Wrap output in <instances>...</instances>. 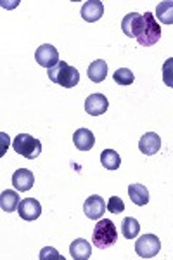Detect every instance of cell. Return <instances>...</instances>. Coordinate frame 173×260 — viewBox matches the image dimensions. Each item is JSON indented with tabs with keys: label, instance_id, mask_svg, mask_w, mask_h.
<instances>
[{
	"label": "cell",
	"instance_id": "cell-1",
	"mask_svg": "<svg viewBox=\"0 0 173 260\" xmlns=\"http://www.w3.org/2000/svg\"><path fill=\"white\" fill-rule=\"evenodd\" d=\"M49 78L57 85L64 87V89H73L78 85L80 82V73L75 66L67 64L66 61H59L54 68H50L47 71Z\"/></svg>",
	"mask_w": 173,
	"mask_h": 260
},
{
	"label": "cell",
	"instance_id": "cell-2",
	"mask_svg": "<svg viewBox=\"0 0 173 260\" xmlns=\"http://www.w3.org/2000/svg\"><path fill=\"white\" fill-rule=\"evenodd\" d=\"M116 241H118V231L116 225L113 224V220L100 219L95 224L94 233H92V243H94V246L100 250H106L111 248Z\"/></svg>",
	"mask_w": 173,
	"mask_h": 260
},
{
	"label": "cell",
	"instance_id": "cell-3",
	"mask_svg": "<svg viewBox=\"0 0 173 260\" xmlns=\"http://www.w3.org/2000/svg\"><path fill=\"white\" fill-rule=\"evenodd\" d=\"M142 16H144V23H142L137 42L142 45V47H151V45L158 44L163 31H161V26H159L158 19L154 18L153 12H146V14H142Z\"/></svg>",
	"mask_w": 173,
	"mask_h": 260
},
{
	"label": "cell",
	"instance_id": "cell-4",
	"mask_svg": "<svg viewBox=\"0 0 173 260\" xmlns=\"http://www.w3.org/2000/svg\"><path fill=\"white\" fill-rule=\"evenodd\" d=\"M12 148L18 154H21L26 160H35V158L40 156L42 153V144L39 139H35L29 134H19L18 137L12 142Z\"/></svg>",
	"mask_w": 173,
	"mask_h": 260
},
{
	"label": "cell",
	"instance_id": "cell-5",
	"mask_svg": "<svg viewBox=\"0 0 173 260\" xmlns=\"http://www.w3.org/2000/svg\"><path fill=\"white\" fill-rule=\"evenodd\" d=\"M161 250V241L154 234H144L135 241V253L141 258H153Z\"/></svg>",
	"mask_w": 173,
	"mask_h": 260
},
{
	"label": "cell",
	"instance_id": "cell-6",
	"mask_svg": "<svg viewBox=\"0 0 173 260\" xmlns=\"http://www.w3.org/2000/svg\"><path fill=\"white\" fill-rule=\"evenodd\" d=\"M35 59H37V62H39L40 66L50 70L59 62V52H57V49L54 47V45L44 44V45H40V47L37 49Z\"/></svg>",
	"mask_w": 173,
	"mask_h": 260
},
{
	"label": "cell",
	"instance_id": "cell-7",
	"mask_svg": "<svg viewBox=\"0 0 173 260\" xmlns=\"http://www.w3.org/2000/svg\"><path fill=\"white\" fill-rule=\"evenodd\" d=\"M106 210H108V207H106V203H104V200L97 194L88 196L85 200V203H83V212H85V215L92 220H100V217L104 215Z\"/></svg>",
	"mask_w": 173,
	"mask_h": 260
},
{
	"label": "cell",
	"instance_id": "cell-8",
	"mask_svg": "<svg viewBox=\"0 0 173 260\" xmlns=\"http://www.w3.org/2000/svg\"><path fill=\"white\" fill-rule=\"evenodd\" d=\"M18 213H19V217H21L23 220H28V222L37 220V219L40 217V213H42V205H40V201H39V200H35V198L21 200L19 208H18Z\"/></svg>",
	"mask_w": 173,
	"mask_h": 260
},
{
	"label": "cell",
	"instance_id": "cell-9",
	"mask_svg": "<svg viewBox=\"0 0 173 260\" xmlns=\"http://www.w3.org/2000/svg\"><path fill=\"white\" fill-rule=\"evenodd\" d=\"M142 23H144V16L139 14V12H130V14H126L123 21H121V30H123L126 37L137 39L139 33H141Z\"/></svg>",
	"mask_w": 173,
	"mask_h": 260
},
{
	"label": "cell",
	"instance_id": "cell-10",
	"mask_svg": "<svg viewBox=\"0 0 173 260\" xmlns=\"http://www.w3.org/2000/svg\"><path fill=\"white\" fill-rule=\"evenodd\" d=\"M108 108H109V103L104 94H92V95H88L85 101V111L90 116L104 115V113L108 111Z\"/></svg>",
	"mask_w": 173,
	"mask_h": 260
},
{
	"label": "cell",
	"instance_id": "cell-11",
	"mask_svg": "<svg viewBox=\"0 0 173 260\" xmlns=\"http://www.w3.org/2000/svg\"><path fill=\"white\" fill-rule=\"evenodd\" d=\"M159 148H161V139L156 132H147L139 141V149L146 156H153V154L158 153Z\"/></svg>",
	"mask_w": 173,
	"mask_h": 260
},
{
	"label": "cell",
	"instance_id": "cell-12",
	"mask_svg": "<svg viewBox=\"0 0 173 260\" xmlns=\"http://www.w3.org/2000/svg\"><path fill=\"white\" fill-rule=\"evenodd\" d=\"M33 184H35V175L28 169H19L12 174V186L21 192L29 191L33 187Z\"/></svg>",
	"mask_w": 173,
	"mask_h": 260
},
{
	"label": "cell",
	"instance_id": "cell-13",
	"mask_svg": "<svg viewBox=\"0 0 173 260\" xmlns=\"http://www.w3.org/2000/svg\"><path fill=\"white\" fill-rule=\"evenodd\" d=\"M104 14V4L100 0H88L82 6V18L87 23H95L102 18Z\"/></svg>",
	"mask_w": 173,
	"mask_h": 260
},
{
	"label": "cell",
	"instance_id": "cell-14",
	"mask_svg": "<svg viewBox=\"0 0 173 260\" xmlns=\"http://www.w3.org/2000/svg\"><path fill=\"white\" fill-rule=\"evenodd\" d=\"M73 142L80 151H90L95 146V137L92 130L88 128H78L73 136Z\"/></svg>",
	"mask_w": 173,
	"mask_h": 260
},
{
	"label": "cell",
	"instance_id": "cell-15",
	"mask_svg": "<svg viewBox=\"0 0 173 260\" xmlns=\"http://www.w3.org/2000/svg\"><path fill=\"white\" fill-rule=\"evenodd\" d=\"M70 255L75 260H88V258H90V255H92L90 243H88L87 240H83V238L75 240L73 243H71V246H70Z\"/></svg>",
	"mask_w": 173,
	"mask_h": 260
},
{
	"label": "cell",
	"instance_id": "cell-16",
	"mask_svg": "<svg viewBox=\"0 0 173 260\" xmlns=\"http://www.w3.org/2000/svg\"><path fill=\"white\" fill-rule=\"evenodd\" d=\"M87 73H88V78H90L92 82H95V83L104 82V80H106V77H108V64H106V61H102V59L94 61L90 66H88Z\"/></svg>",
	"mask_w": 173,
	"mask_h": 260
},
{
	"label": "cell",
	"instance_id": "cell-17",
	"mask_svg": "<svg viewBox=\"0 0 173 260\" xmlns=\"http://www.w3.org/2000/svg\"><path fill=\"white\" fill-rule=\"evenodd\" d=\"M128 196L137 207H144V205L149 203V191L142 184H132V186H128Z\"/></svg>",
	"mask_w": 173,
	"mask_h": 260
},
{
	"label": "cell",
	"instance_id": "cell-18",
	"mask_svg": "<svg viewBox=\"0 0 173 260\" xmlns=\"http://www.w3.org/2000/svg\"><path fill=\"white\" fill-rule=\"evenodd\" d=\"M19 203H21V201H19V194L16 191L7 189V191H4L2 194H0V207H2L4 212L11 213V212L18 210Z\"/></svg>",
	"mask_w": 173,
	"mask_h": 260
},
{
	"label": "cell",
	"instance_id": "cell-19",
	"mask_svg": "<svg viewBox=\"0 0 173 260\" xmlns=\"http://www.w3.org/2000/svg\"><path fill=\"white\" fill-rule=\"evenodd\" d=\"M156 18L163 24H173V2L171 0H163L156 7Z\"/></svg>",
	"mask_w": 173,
	"mask_h": 260
},
{
	"label": "cell",
	"instance_id": "cell-20",
	"mask_svg": "<svg viewBox=\"0 0 173 260\" xmlns=\"http://www.w3.org/2000/svg\"><path fill=\"white\" fill-rule=\"evenodd\" d=\"M100 163L108 170H118L121 165V158L115 149H104L100 153Z\"/></svg>",
	"mask_w": 173,
	"mask_h": 260
},
{
	"label": "cell",
	"instance_id": "cell-21",
	"mask_svg": "<svg viewBox=\"0 0 173 260\" xmlns=\"http://www.w3.org/2000/svg\"><path fill=\"white\" fill-rule=\"evenodd\" d=\"M139 233H141L139 220L133 219V217H125L123 222H121V234H123L126 240H133V238H137Z\"/></svg>",
	"mask_w": 173,
	"mask_h": 260
},
{
	"label": "cell",
	"instance_id": "cell-22",
	"mask_svg": "<svg viewBox=\"0 0 173 260\" xmlns=\"http://www.w3.org/2000/svg\"><path fill=\"white\" fill-rule=\"evenodd\" d=\"M113 78H115V82L118 85H130V83H133L135 80L132 70H128V68H118L115 71V75H113Z\"/></svg>",
	"mask_w": 173,
	"mask_h": 260
},
{
	"label": "cell",
	"instance_id": "cell-23",
	"mask_svg": "<svg viewBox=\"0 0 173 260\" xmlns=\"http://www.w3.org/2000/svg\"><path fill=\"white\" fill-rule=\"evenodd\" d=\"M163 82L166 87H171L173 89V57L166 59L163 64Z\"/></svg>",
	"mask_w": 173,
	"mask_h": 260
},
{
	"label": "cell",
	"instance_id": "cell-24",
	"mask_svg": "<svg viewBox=\"0 0 173 260\" xmlns=\"http://www.w3.org/2000/svg\"><path fill=\"white\" fill-rule=\"evenodd\" d=\"M106 207H108V210L111 213H115V215H118V213H121L125 210V203L120 196H113V198H109Z\"/></svg>",
	"mask_w": 173,
	"mask_h": 260
},
{
	"label": "cell",
	"instance_id": "cell-25",
	"mask_svg": "<svg viewBox=\"0 0 173 260\" xmlns=\"http://www.w3.org/2000/svg\"><path fill=\"white\" fill-rule=\"evenodd\" d=\"M49 258H52V260H64V258L61 257V255L57 253L56 248H52V246H45V248H42V251H40V260H49Z\"/></svg>",
	"mask_w": 173,
	"mask_h": 260
}]
</instances>
